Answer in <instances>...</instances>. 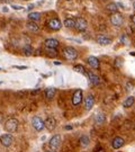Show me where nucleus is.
Returning a JSON list of instances; mask_svg holds the SVG:
<instances>
[{
  "label": "nucleus",
  "mask_w": 135,
  "mask_h": 152,
  "mask_svg": "<svg viewBox=\"0 0 135 152\" xmlns=\"http://www.w3.org/2000/svg\"><path fill=\"white\" fill-rule=\"evenodd\" d=\"M54 64H56V65H60V64H61V62H54Z\"/></svg>",
  "instance_id": "nucleus-35"
},
{
  "label": "nucleus",
  "mask_w": 135,
  "mask_h": 152,
  "mask_svg": "<svg viewBox=\"0 0 135 152\" xmlns=\"http://www.w3.org/2000/svg\"><path fill=\"white\" fill-rule=\"evenodd\" d=\"M110 22H112L114 26H120L123 24V16H122V14H119L117 11L113 12V15L110 16Z\"/></svg>",
  "instance_id": "nucleus-6"
},
{
  "label": "nucleus",
  "mask_w": 135,
  "mask_h": 152,
  "mask_svg": "<svg viewBox=\"0 0 135 152\" xmlns=\"http://www.w3.org/2000/svg\"><path fill=\"white\" fill-rule=\"evenodd\" d=\"M135 99L134 97H127L126 99L124 100V103H123V106H124L125 108H128V107H131V106H133V104H134Z\"/></svg>",
  "instance_id": "nucleus-23"
},
{
  "label": "nucleus",
  "mask_w": 135,
  "mask_h": 152,
  "mask_svg": "<svg viewBox=\"0 0 135 152\" xmlns=\"http://www.w3.org/2000/svg\"><path fill=\"white\" fill-rule=\"evenodd\" d=\"M2 11H4V12H7V11H8V8H7V7H4V8H2Z\"/></svg>",
  "instance_id": "nucleus-31"
},
{
  "label": "nucleus",
  "mask_w": 135,
  "mask_h": 152,
  "mask_svg": "<svg viewBox=\"0 0 135 152\" xmlns=\"http://www.w3.org/2000/svg\"><path fill=\"white\" fill-rule=\"evenodd\" d=\"M32 125H33V127H34L36 131H38V132H41V131H43L44 129H45L43 118L39 117V116H34V117H33Z\"/></svg>",
  "instance_id": "nucleus-4"
},
{
  "label": "nucleus",
  "mask_w": 135,
  "mask_h": 152,
  "mask_svg": "<svg viewBox=\"0 0 135 152\" xmlns=\"http://www.w3.org/2000/svg\"><path fill=\"white\" fill-rule=\"evenodd\" d=\"M0 142H1V144L4 147H10L12 144V142H14V137H12L11 134H4L0 137Z\"/></svg>",
  "instance_id": "nucleus-9"
},
{
  "label": "nucleus",
  "mask_w": 135,
  "mask_h": 152,
  "mask_svg": "<svg viewBox=\"0 0 135 152\" xmlns=\"http://www.w3.org/2000/svg\"><path fill=\"white\" fill-rule=\"evenodd\" d=\"M73 70L81 73V75H86V69L83 68V65H81V64L74 65V66H73Z\"/></svg>",
  "instance_id": "nucleus-27"
},
{
  "label": "nucleus",
  "mask_w": 135,
  "mask_h": 152,
  "mask_svg": "<svg viewBox=\"0 0 135 152\" xmlns=\"http://www.w3.org/2000/svg\"><path fill=\"white\" fill-rule=\"evenodd\" d=\"M63 24H64V26L66 28H73L74 27V19H72V18H66Z\"/></svg>",
  "instance_id": "nucleus-25"
},
{
  "label": "nucleus",
  "mask_w": 135,
  "mask_h": 152,
  "mask_svg": "<svg viewBox=\"0 0 135 152\" xmlns=\"http://www.w3.org/2000/svg\"><path fill=\"white\" fill-rule=\"evenodd\" d=\"M97 43L100 44V45H108V44L112 43V39L108 38L107 36H104V35H98Z\"/></svg>",
  "instance_id": "nucleus-16"
},
{
  "label": "nucleus",
  "mask_w": 135,
  "mask_h": 152,
  "mask_svg": "<svg viewBox=\"0 0 135 152\" xmlns=\"http://www.w3.org/2000/svg\"><path fill=\"white\" fill-rule=\"evenodd\" d=\"M44 126L47 129V131H53L55 127H56V121L54 118L53 116H50L46 120L44 121Z\"/></svg>",
  "instance_id": "nucleus-8"
},
{
  "label": "nucleus",
  "mask_w": 135,
  "mask_h": 152,
  "mask_svg": "<svg viewBox=\"0 0 135 152\" xmlns=\"http://www.w3.org/2000/svg\"><path fill=\"white\" fill-rule=\"evenodd\" d=\"M55 92H56L55 88L53 87L46 88L45 89V97H46V99H52L55 96Z\"/></svg>",
  "instance_id": "nucleus-18"
},
{
  "label": "nucleus",
  "mask_w": 135,
  "mask_h": 152,
  "mask_svg": "<svg viewBox=\"0 0 135 152\" xmlns=\"http://www.w3.org/2000/svg\"><path fill=\"white\" fill-rule=\"evenodd\" d=\"M87 75H88V78H89V80H90V82H91L92 85H95V86H98L100 82H101V80H100V78L96 75V73H93L92 71H88L87 72Z\"/></svg>",
  "instance_id": "nucleus-11"
},
{
  "label": "nucleus",
  "mask_w": 135,
  "mask_h": 152,
  "mask_svg": "<svg viewBox=\"0 0 135 152\" xmlns=\"http://www.w3.org/2000/svg\"><path fill=\"white\" fill-rule=\"evenodd\" d=\"M44 45H45V48L56 49V48L59 46V41H58V39H55V38H47V39H45Z\"/></svg>",
  "instance_id": "nucleus-12"
},
{
  "label": "nucleus",
  "mask_w": 135,
  "mask_h": 152,
  "mask_svg": "<svg viewBox=\"0 0 135 152\" xmlns=\"http://www.w3.org/2000/svg\"><path fill=\"white\" fill-rule=\"evenodd\" d=\"M132 22L135 24V15H133V16H132Z\"/></svg>",
  "instance_id": "nucleus-33"
},
{
  "label": "nucleus",
  "mask_w": 135,
  "mask_h": 152,
  "mask_svg": "<svg viewBox=\"0 0 135 152\" xmlns=\"http://www.w3.org/2000/svg\"><path fill=\"white\" fill-rule=\"evenodd\" d=\"M1 83H2V82H1V81H0V85H1Z\"/></svg>",
  "instance_id": "nucleus-38"
},
{
  "label": "nucleus",
  "mask_w": 135,
  "mask_h": 152,
  "mask_svg": "<svg viewBox=\"0 0 135 152\" xmlns=\"http://www.w3.org/2000/svg\"><path fill=\"white\" fill-rule=\"evenodd\" d=\"M134 131H135V125H134Z\"/></svg>",
  "instance_id": "nucleus-39"
},
{
  "label": "nucleus",
  "mask_w": 135,
  "mask_h": 152,
  "mask_svg": "<svg viewBox=\"0 0 135 152\" xmlns=\"http://www.w3.org/2000/svg\"><path fill=\"white\" fill-rule=\"evenodd\" d=\"M133 7H134V9H135V1H134V4H133Z\"/></svg>",
  "instance_id": "nucleus-37"
},
{
  "label": "nucleus",
  "mask_w": 135,
  "mask_h": 152,
  "mask_svg": "<svg viewBox=\"0 0 135 152\" xmlns=\"http://www.w3.org/2000/svg\"><path fill=\"white\" fill-rule=\"evenodd\" d=\"M45 51H46V53L51 58H54V56H56L58 55V51L56 49H50V48H45Z\"/></svg>",
  "instance_id": "nucleus-26"
},
{
  "label": "nucleus",
  "mask_w": 135,
  "mask_h": 152,
  "mask_svg": "<svg viewBox=\"0 0 135 152\" xmlns=\"http://www.w3.org/2000/svg\"><path fill=\"white\" fill-rule=\"evenodd\" d=\"M0 1H2V0H0Z\"/></svg>",
  "instance_id": "nucleus-41"
},
{
  "label": "nucleus",
  "mask_w": 135,
  "mask_h": 152,
  "mask_svg": "<svg viewBox=\"0 0 135 152\" xmlns=\"http://www.w3.org/2000/svg\"><path fill=\"white\" fill-rule=\"evenodd\" d=\"M33 52H34V49H33V46H31V45H25L23 48V53H24L25 56H31L33 54Z\"/></svg>",
  "instance_id": "nucleus-21"
},
{
  "label": "nucleus",
  "mask_w": 135,
  "mask_h": 152,
  "mask_svg": "<svg viewBox=\"0 0 135 152\" xmlns=\"http://www.w3.org/2000/svg\"><path fill=\"white\" fill-rule=\"evenodd\" d=\"M64 129H65V130H72V126H71V125H69V126L66 125V126H65Z\"/></svg>",
  "instance_id": "nucleus-29"
},
{
  "label": "nucleus",
  "mask_w": 135,
  "mask_h": 152,
  "mask_svg": "<svg viewBox=\"0 0 135 152\" xmlns=\"http://www.w3.org/2000/svg\"><path fill=\"white\" fill-rule=\"evenodd\" d=\"M1 122H2V114L0 113V123H1Z\"/></svg>",
  "instance_id": "nucleus-34"
},
{
  "label": "nucleus",
  "mask_w": 135,
  "mask_h": 152,
  "mask_svg": "<svg viewBox=\"0 0 135 152\" xmlns=\"http://www.w3.org/2000/svg\"><path fill=\"white\" fill-rule=\"evenodd\" d=\"M11 8H12V9H16V10H20V9H24L22 6H17V5H11Z\"/></svg>",
  "instance_id": "nucleus-28"
},
{
  "label": "nucleus",
  "mask_w": 135,
  "mask_h": 152,
  "mask_svg": "<svg viewBox=\"0 0 135 152\" xmlns=\"http://www.w3.org/2000/svg\"><path fill=\"white\" fill-rule=\"evenodd\" d=\"M47 26H49V28L53 29V31H59L61 26H62V23H61L59 18H52L47 22Z\"/></svg>",
  "instance_id": "nucleus-7"
},
{
  "label": "nucleus",
  "mask_w": 135,
  "mask_h": 152,
  "mask_svg": "<svg viewBox=\"0 0 135 152\" xmlns=\"http://www.w3.org/2000/svg\"><path fill=\"white\" fill-rule=\"evenodd\" d=\"M87 26H88V23H87L86 19L82 18V17H79V18H77L76 20H74V27H76L78 31H80V32L86 31Z\"/></svg>",
  "instance_id": "nucleus-5"
},
{
  "label": "nucleus",
  "mask_w": 135,
  "mask_h": 152,
  "mask_svg": "<svg viewBox=\"0 0 135 152\" xmlns=\"http://www.w3.org/2000/svg\"><path fill=\"white\" fill-rule=\"evenodd\" d=\"M68 1H70V0H68Z\"/></svg>",
  "instance_id": "nucleus-40"
},
{
  "label": "nucleus",
  "mask_w": 135,
  "mask_h": 152,
  "mask_svg": "<svg viewBox=\"0 0 135 152\" xmlns=\"http://www.w3.org/2000/svg\"><path fill=\"white\" fill-rule=\"evenodd\" d=\"M26 27L31 31V32H34V33H37L39 31V27H38V25L36 24L35 22H32V20H29V22L26 23Z\"/></svg>",
  "instance_id": "nucleus-17"
},
{
  "label": "nucleus",
  "mask_w": 135,
  "mask_h": 152,
  "mask_svg": "<svg viewBox=\"0 0 135 152\" xmlns=\"http://www.w3.org/2000/svg\"><path fill=\"white\" fill-rule=\"evenodd\" d=\"M49 145L51 148V150H58L60 147H61V135L56 134V135H53L49 141Z\"/></svg>",
  "instance_id": "nucleus-3"
},
{
  "label": "nucleus",
  "mask_w": 135,
  "mask_h": 152,
  "mask_svg": "<svg viewBox=\"0 0 135 152\" xmlns=\"http://www.w3.org/2000/svg\"><path fill=\"white\" fill-rule=\"evenodd\" d=\"M93 105H95V97H93L92 95H88V96L86 97V100H85V107H86V110H90Z\"/></svg>",
  "instance_id": "nucleus-14"
},
{
  "label": "nucleus",
  "mask_w": 135,
  "mask_h": 152,
  "mask_svg": "<svg viewBox=\"0 0 135 152\" xmlns=\"http://www.w3.org/2000/svg\"><path fill=\"white\" fill-rule=\"evenodd\" d=\"M124 139L123 137H120V136H116V137H114V140L112 141V147L113 149H119V148H122L124 145Z\"/></svg>",
  "instance_id": "nucleus-13"
},
{
  "label": "nucleus",
  "mask_w": 135,
  "mask_h": 152,
  "mask_svg": "<svg viewBox=\"0 0 135 152\" xmlns=\"http://www.w3.org/2000/svg\"><path fill=\"white\" fill-rule=\"evenodd\" d=\"M105 120H106V117H105V114H103V113H98V114L96 115V117H95V122H96V124H98V125L104 124Z\"/></svg>",
  "instance_id": "nucleus-20"
},
{
  "label": "nucleus",
  "mask_w": 135,
  "mask_h": 152,
  "mask_svg": "<svg viewBox=\"0 0 135 152\" xmlns=\"http://www.w3.org/2000/svg\"><path fill=\"white\" fill-rule=\"evenodd\" d=\"M79 142H80V147L81 148H87L89 144H90V139H89V136L82 135L80 137Z\"/></svg>",
  "instance_id": "nucleus-19"
},
{
  "label": "nucleus",
  "mask_w": 135,
  "mask_h": 152,
  "mask_svg": "<svg viewBox=\"0 0 135 152\" xmlns=\"http://www.w3.org/2000/svg\"><path fill=\"white\" fill-rule=\"evenodd\" d=\"M87 62H88V64L90 65L91 68H93V69H99L100 63H99V60H98L96 56H89Z\"/></svg>",
  "instance_id": "nucleus-15"
},
{
  "label": "nucleus",
  "mask_w": 135,
  "mask_h": 152,
  "mask_svg": "<svg viewBox=\"0 0 135 152\" xmlns=\"http://www.w3.org/2000/svg\"><path fill=\"white\" fill-rule=\"evenodd\" d=\"M96 152H106V151L104 150L103 148H100V149H98V150H97V151H96Z\"/></svg>",
  "instance_id": "nucleus-30"
},
{
  "label": "nucleus",
  "mask_w": 135,
  "mask_h": 152,
  "mask_svg": "<svg viewBox=\"0 0 135 152\" xmlns=\"http://www.w3.org/2000/svg\"><path fill=\"white\" fill-rule=\"evenodd\" d=\"M17 69H26L27 66H16Z\"/></svg>",
  "instance_id": "nucleus-32"
},
{
  "label": "nucleus",
  "mask_w": 135,
  "mask_h": 152,
  "mask_svg": "<svg viewBox=\"0 0 135 152\" xmlns=\"http://www.w3.org/2000/svg\"><path fill=\"white\" fill-rule=\"evenodd\" d=\"M106 10L110 11V12H116V11L118 10L117 9V5L115 4V2H110V4H108L106 6Z\"/></svg>",
  "instance_id": "nucleus-24"
},
{
  "label": "nucleus",
  "mask_w": 135,
  "mask_h": 152,
  "mask_svg": "<svg viewBox=\"0 0 135 152\" xmlns=\"http://www.w3.org/2000/svg\"><path fill=\"white\" fill-rule=\"evenodd\" d=\"M63 55H64L65 59L68 60H74L78 56V52H77L76 49L71 48V46H66L63 49Z\"/></svg>",
  "instance_id": "nucleus-2"
},
{
  "label": "nucleus",
  "mask_w": 135,
  "mask_h": 152,
  "mask_svg": "<svg viewBox=\"0 0 135 152\" xmlns=\"http://www.w3.org/2000/svg\"><path fill=\"white\" fill-rule=\"evenodd\" d=\"M18 129V121L14 117H10L5 122V130L9 133H14L16 132Z\"/></svg>",
  "instance_id": "nucleus-1"
},
{
  "label": "nucleus",
  "mask_w": 135,
  "mask_h": 152,
  "mask_svg": "<svg viewBox=\"0 0 135 152\" xmlns=\"http://www.w3.org/2000/svg\"><path fill=\"white\" fill-rule=\"evenodd\" d=\"M41 14L39 12H31L29 15H28V19L29 20H32V22H37V20H39L41 19Z\"/></svg>",
  "instance_id": "nucleus-22"
},
{
  "label": "nucleus",
  "mask_w": 135,
  "mask_h": 152,
  "mask_svg": "<svg viewBox=\"0 0 135 152\" xmlns=\"http://www.w3.org/2000/svg\"><path fill=\"white\" fill-rule=\"evenodd\" d=\"M45 152H55V151H53V150H49V151H45Z\"/></svg>",
  "instance_id": "nucleus-36"
},
{
  "label": "nucleus",
  "mask_w": 135,
  "mask_h": 152,
  "mask_svg": "<svg viewBox=\"0 0 135 152\" xmlns=\"http://www.w3.org/2000/svg\"><path fill=\"white\" fill-rule=\"evenodd\" d=\"M81 102H82V90L78 89L72 95V104L77 106V105H80Z\"/></svg>",
  "instance_id": "nucleus-10"
}]
</instances>
